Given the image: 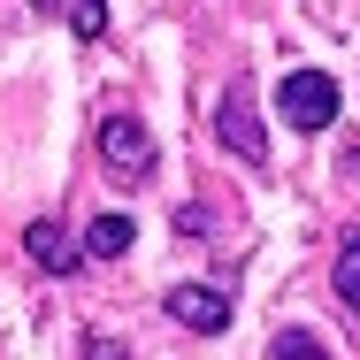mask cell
I'll use <instances>...</instances> for the list:
<instances>
[{
	"label": "cell",
	"mask_w": 360,
	"mask_h": 360,
	"mask_svg": "<svg viewBox=\"0 0 360 360\" xmlns=\"http://www.w3.org/2000/svg\"><path fill=\"white\" fill-rule=\"evenodd\" d=\"M276 108H284V123L291 131H330L338 123V77H322V70H291L284 84H276Z\"/></svg>",
	"instance_id": "cell-1"
},
{
	"label": "cell",
	"mask_w": 360,
	"mask_h": 360,
	"mask_svg": "<svg viewBox=\"0 0 360 360\" xmlns=\"http://www.w3.org/2000/svg\"><path fill=\"white\" fill-rule=\"evenodd\" d=\"M100 161H108V176L146 184V176H153V131H146L139 115H108V123H100Z\"/></svg>",
	"instance_id": "cell-2"
},
{
	"label": "cell",
	"mask_w": 360,
	"mask_h": 360,
	"mask_svg": "<svg viewBox=\"0 0 360 360\" xmlns=\"http://www.w3.org/2000/svg\"><path fill=\"white\" fill-rule=\"evenodd\" d=\"M215 139L238 153V161H269V131H261V115H253V92L245 84H230L215 100Z\"/></svg>",
	"instance_id": "cell-3"
},
{
	"label": "cell",
	"mask_w": 360,
	"mask_h": 360,
	"mask_svg": "<svg viewBox=\"0 0 360 360\" xmlns=\"http://www.w3.org/2000/svg\"><path fill=\"white\" fill-rule=\"evenodd\" d=\"M169 314H176L184 330H200V338L230 330V299H222L215 284H176V291H169Z\"/></svg>",
	"instance_id": "cell-4"
},
{
	"label": "cell",
	"mask_w": 360,
	"mask_h": 360,
	"mask_svg": "<svg viewBox=\"0 0 360 360\" xmlns=\"http://www.w3.org/2000/svg\"><path fill=\"white\" fill-rule=\"evenodd\" d=\"M23 253H31L39 269H54V276H70L77 261H84V245H77L62 222H23Z\"/></svg>",
	"instance_id": "cell-5"
},
{
	"label": "cell",
	"mask_w": 360,
	"mask_h": 360,
	"mask_svg": "<svg viewBox=\"0 0 360 360\" xmlns=\"http://www.w3.org/2000/svg\"><path fill=\"white\" fill-rule=\"evenodd\" d=\"M123 253H131V215H92L84 261H123Z\"/></svg>",
	"instance_id": "cell-6"
},
{
	"label": "cell",
	"mask_w": 360,
	"mask_h": 360,
	"mask_svg": "<svg viewBox=\"0 0 360 360\" xmlns=\"http://www.w3.org/2000/svg\"><path fill=\"white\" fill-rule=\"evenodd\" d=\"M269 360H330V353H322V338H314V330H276Z\"/></svg>",
	"instance_id": "cell-7"
},
{
	"label": "cell",
	"mask_w": 360,
	"mask_h": 360,
	"mask_svg": "<svg viewBox=\"0 0 360 360\" xmlns=\"http://www.w3.org/2000/svg\"><path fill=\"white\" fill-rule=\"evenodd\" d=\"M338 299H345V307L360 314V238L345 245V253H338Z\"/></svg>",
	"instance_id": "cell-8"
},
{
	"label": "cell",
	"mask_w": 360,
	"mask_h": 360,
	"mask_svg": "<svg viewBox=\"0 0 360 360\" xmlns=\"http://www.w3.org/2000/svg\"><path fill=\"white\" fill-rule=\"evenodd\" d=\"M70 31L77 39H100L108 31V0H70Z\"/></svg>",
	"instance_id": "cell-9"
},
{
	"label": "cell",
	"mask_w": 360,
	"mask_h": 360,
	"mask_svg": "<svg viewBox=\"0 0 360 360\" xmlns=\"http://www.w3.org/2000/svg\"><path fill=\"white\" fill-rule=\"evenodd\" d=\"M84 360H123V353H115V345H108V338H92V353H84Z\"/></svg>",
	"instance_id": "cell-10"
}]
</instances>
